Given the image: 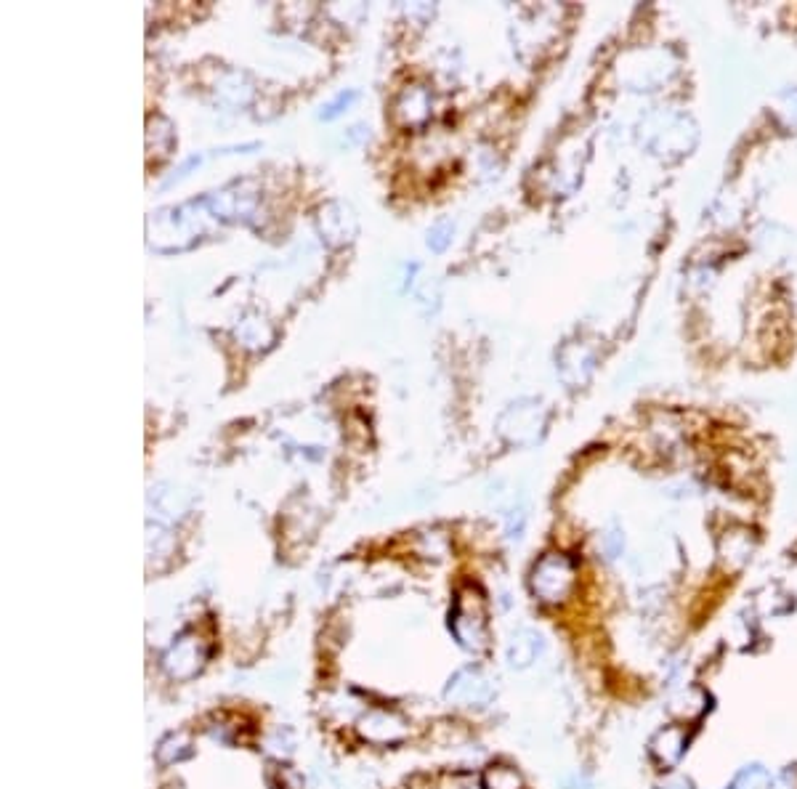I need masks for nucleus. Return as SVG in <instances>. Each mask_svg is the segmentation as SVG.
Instances as JSON below:
<instances>
[{
	"mask_svg": "<svg viewBox=\"0 0 797 789\" xmlns=\"http://www.w3.org/2000/svg\"><path fill=\"white\" fill-rule=\"evenodd\" d=\"M574 588V564L566 556H548L534 566L532 593L542 604H564Z\"/></svg>",
	"mask_w": 797,
	"mask_h": 789,
	"instance_id": "1",
	"label": "nucleus"
},
{
	"mask_svg": "<svg viewBox=\"0 0 797 789\" xmlns=\"http://www.w3.org/2000/svg\"><path fill=\"white\" fill-rule=\"evenodd\" d=\"M452 627H455L457 641L463 643L468 651L487 649V612H484V604H481V596L476 590H468L457 598Z\"/></svg>",
	"mask_w": 797,
	"mask_h": 789,
	"instance_id": "2",
	"label": "nucleus"
},
{
	"mask_svg": "<svg viewBox=\"0 0 797 789\" xmlns=\"http://www.w3.org/2000/svg\"><path fill=\"white\" fill-rule=\"evenodd\" d=\"M689 752V728L683 723H670L654 731L649 739V755L662 771H673Z\"/></svg>",
	"mask_w": 797,
	"mask_h": 789,
	"instance_id": "3",
	"label": "nucleus"
},
{
	"mask_svg": "<svg viewBox=\"0 0 797 789\" xmlns=\"http://www.w3.org/2000/svg\"><path fill=\"white\" fill-rule=\"evenodd\" d=\"M752 550H755V540H752V532H747V529H731V532L723 534V540L718 545L720 561H723L728 572H739V569L750 564Z\"/></svg>",
	"mask_w": 797,
	"mask_h": 789,
	"instance_id": "4",
	"label": "nucleus"
},
{
	"mask_svg": "<svg viewBox=\"0 0 797 789\" xmlns=\"http://www.w3.org/2000/svg\"><path fill=\"white\" fill-rule=\"evenodd\" d=\"M707 710H710V694L699 686H686L670 699V715L681 720L683 726L702 720Z\"/></svg>",
	"mask_w": 797,
	"mask_h": 789,
	"instance_id": "5",
	"label": "nucleus"
},
{
	"mask_svg": "<svg viewBox=\"0 0 797 789\" xmlns=\"http://www.w3.org/2000/svg\"><path fill=\"white\" fill-rule=\"evenodd\" d=\"M447 697L465 704H479L492 697V689H489V681L479 670H463V673L455 675V681L449 683Z\"/></svg>",
	"mask_w": 797,
	"mask_h": 789,
	"instance_id": "6",
	"label": "nucleus"
},
{
	"mask_svg": "<svg viewBox=\"0 0 797 789\" xmlns=\"http://www.w3.org/2000/svg\"><path fill=\"white\" fill-rule=\"evenodd\" d=\"M542 651V638L532 630H519L508 643V662L513 667H529Z\"/></svg>",
	"mask_w": 797,
	"mask_h": 789,
	"instance_id": "7",
	"label": "nucleus"
},
{
	"mask_svg": "<svg viewBox=\"0 0 797 789\" xmlns=\"http://www.w3.org/2000/svg\"><path fill=\"white\" fill-rule=\"evenodd\" d=\"M768 784H771V774L760 763H752V766H744L734 776V782L728 789H766Z\"/></svg>",
	"mask_w": 797,
	"mask_h": 789,
	"instance_id": "8",
	"label": "nucleus"
},
{
	"mask_svg": "<svg viewBox=\"0 0 797 789\" xmlns=\"http://www.w3.org/2000/svg\"><path fill=\"white\" fill-rule=\"evenodd\" d=\"M487 789H521V776L508 766H492L487 771Z\"/></svg>",
	"mask_w": 797,
	"mask_h": 789,
	"instance_id": "9",
	"label": "nucleus"
},
{
	"mask_svg": "<svg viewBox=\"0 0 797 789\" xmlns=\"http://www.w3.org/2000/svg\"><path fill=\"white\" fill-rule=\"evenodd\" d=\"M771 789H797V766H787L782 774H776Z\"/></svg>",
	"mask_w": 797,
	"mask_h": 789,
	"instance_id": "10",
	"label": "nucleus"
},
{
	"mask_svg": "<svg viewBox=\"0 0 797 789\" xmlns=\"http://www.w3.org/2000/svg\"><path fill=\"white\" fill-rule=\"evenodd\" d=\"M657 789H694V784L686 776H667L665 782H659Z\"/></svg>",
	"mask_w": 797,
	"mask_h": 789,
	"instance_id": "11",
	"label": "nucleus"
},
{
	"mask_svg": "<svg viewBox=\"0 0 797 789\" xmlns=\"http://www.w3.org/2000/svg\"><path fill=\"white\" fill-rule=\"evenodd\" d=\"M452 789H484V787H481V782L476 779V776L463 774V776H455V782H452Z\"/></svg>",
	"mask_w": 797,
	"mask_h": 789,
	"instance_id": "12",
	"label": "nucleus"
}]
</instances>
